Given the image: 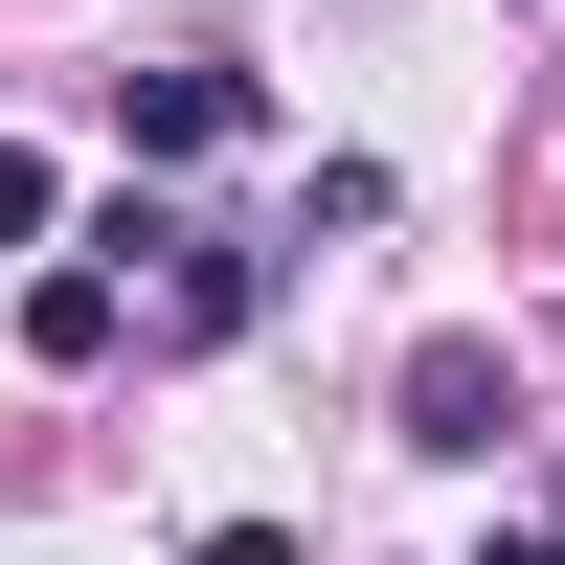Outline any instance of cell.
<instances>
[{
  "instance_id": "1",
  "label": "cell",
  "mask_w": 565,
  "mask_h": 565,
  "mask_svg": "<svg viewBox=\"0 0 565 565\" xmlns=\"http://www.w3.org/2000/svg\"><path fill=\"white\" fill-rule=\"evenodd\" d=\"M498 430H521L498 340H407V452H498Z\"/></svg>"
},
{
  "instance_id": "2",
  "label": "cell",
  "mask_w": 565,
  "mask_h": 565,
  "mask_svg": "<svg viewBox=\"0 0 565 565\" xmlns=\"http://www.w3.org/2000/svg\"><path fill=\"white\" fill-rule=\"evenodd\" d=\"M204 136H249V68H136V159H204Z\"/></svg>"
},
{
  "instance_id": "3",
  "label": "cell",
  "mask_w": 565,
  "mask_h": 565,
  "mask_svg": "<svg viewBox=\"0 0 565 565\" xmlns=\"http://www.w3.org/2000/svg\"><path fill=\"white\" fill-rule=\"evenodd\" d=\"M23 226H45V159H0V249H23Z\"/></svg>"
},
{
  "instance_id": "4",
  "label": "cell",
  "mask_w": 565,
  "mask_h": 565,
  "mask_svg": "<svg viewBox=\"0 0 565 565\" xmlns=\"http://www.w3.org/2000/svg\"><path fill=\"white\" fill-rule=\"evenodd\" d=\"M476 565H565V521H521V543H476Z\"/></svg>"
}]
</instances>
